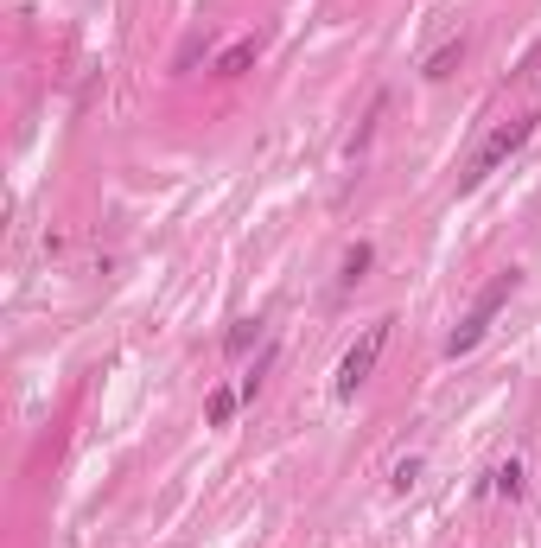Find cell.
<instances>
[{
  "label": "cell",
  "instance_id": "obj_1",
  "mask_svg": "<svg viewBox=\"0 0 541 548\" xmlns=\"http://www.w3.org/2000/svg\"><path fill=\"white\" fill-rule=\"evenodd\" d=\"M535 122H541V115L529 109V115H516V122H503V128H491V141H484L478 153H471V166H465V192H471V185H484V179H491L497 173V166L503 160H510V153H522V147H529V134H535Z\"/></svg>",
  "mask_w": 541,
  "mask_h": 548
},
{
  "label": "cell",
  "instance_id": "obj_6",
  "mask_svg": "<svg viewBox=\"0 0 541 548\" xmlns=\"http://www.w3.org/2000/svg\"><path fill=\"white\" fill-rule=\"evenodd\" d=\"M465 58V39H452V45H440V51H433V58H427V83H440V77H452V64H459Z\"/></svg>",
  "mask_w": 541,
  "mask_h": 548
},
{
  "label": "cell",
  "instance_id": "obj_4",
  "mask_svg": "<svg viewBox=\"0 0 541 548\" xmlns=\"http://www.w3.org/2000/svg\"><path fill=\"white\" fill-rule=\"evenodd\" d=\"M236 402H242V389H230V383L211 389V402H204V421H211V427H230V421H236Z\"/></svg>",
  "mask_w": 541,
  "mask_h": 548
},
{
  "label": "cell",
  "instance_id": "obj_8",
  "mask_svg": "<svg viewBox=\"0 0 541 548\" xmlns=\"http://www.w3.org/2000/svg\"><path fill=\"white\" fill-rule=\"evenodd\" d=\"M414 478H421V459H401V466L389 472V485H395V491H408V485H414Z\"/></svg>",
  "mask_w": 541,
  "mask_h": 548
},
{
  "label": "cell",
  "instance_id": "obj_9",
  "mask_svg": "<svg viewBox=\"0 0 541 548\" xmlns=\"http://www.w3.org/2000/svg\"><path fill=\"white\" fill-rule=\"evenodd\" d=\"M497 491H503V498H516V491H522V466H503L497 472Z\"/></svg>",
  "mask_w": 541,
  "mask_h": 548
},
{
  "label": "cell",
  "instance_id": "obj_7",
  "mask_svg": "<svg viewBox=\"0 0 541 548\" xmlns=\"http://www.w3.org/2000/svg\"><path fill=\"white\" fill-rule=\"evenodd\" d=\"M363 274H370V243H357L351 255H344V287H357Z\"/></svg>",
  "mask_w": 541,
  "mask_h": 548
},
{
  "label": "cell",
  "instance_id": "obj_2",
  "mask_svg": "<svg viewBox=\"0 0 541 548\" xmlns=\"http://www.w3.org/2000/svg\"><path fill=\"white\" fill-rule=\"evenodd\" d=\"M510 294H516V268H503V274H497V281H491V287H484V294H478V300H471V313H465V325H459V332H452V338H446V357H465V351H478V338H484V332H491V319H497V306H503V300H510Z\"/></svg>",
  "mask_w": 541,
  "mask_h": 548
},
{
  "label": "cell",
  "instance_id": "obj_5",
  "mask_svg": "<svg viewBox=\"0 0 541 548\" xmlns=\"http://www.w3.org/2000/svg\"><path fill=\"white\" fill-rule=\"evenodd\" d=\"M249 64H255V39H242V45H230V51L217 58V77H242Z\"/></svg>",
  "mask_w": 541,
  "mask_h": 548
},
{
  "label": "cell",
  "instance_id": "obj_3",
  "mask_svg": "<svg viewBox=\"0 0 541 548\" xmlns=\"http://www.w3.org/2000/svg\"><path fill=\"white\" fill-rule=\"evenodd\" d=\"M389 325H395V319H376V325H363V338H357V345H351V351H344V364H338V383H331V389H338V396H344V402H351V396H357V389H363V383H370V370H376V357H382V345H389Z\"/></svg>",
  "mask_w": 541,
  "mask_h": 548
}]
</instances>
